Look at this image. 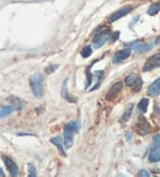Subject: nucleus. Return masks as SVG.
Masks as SVG:
<instances>
[{
    "label": "nucleus",
    "instance_id": "nucleus-1",
    "mask_svg": "<svg viewBox=\"0 0 160 177\" xmlns=\"http://www.w3.org/2000/svg\"><path fill=\"white\" fill-rule=\"evenodd\" d=\"M80 129V122L79 120H70L63 130V140H64V145L67 149L73 146V137L75 133H78Z\"/></svg>",
    "mask_w": 160,
    "mask_h": 177
},
{
    "label": "nucleus",
    "instance_id": "nucleus-2",
    "mask_svg": "<svg viewBox=\"0 0 160 177\" xmlns=\"http://www.w3.org/2000/svg\"><path fill=\"white\" fill-rule=\"evenodd\" d=\"M30 86L32 90V94L36 97H41L43 95V76L41 74H33L30 78Z\"/></svg>",
    "mask_w": 160,
    "mask_h": 177
},
{
    "label": "nucleus",
    "instance_id": "nucleus-3",
    "mask_svg": "<svg viewBox=\"0 0 160 177\" xmlns=\"http://www.w3.org/2000/svg\"><path fill=\"white\" fill-rule=\"evenodd\" d=\"M158 66H160V52L154 54V56H152L150 58H148L145 64L143 65L142 70L143 71H150V70H153V69H155Z\"/></svg>",
    "mask_w": 160,
    "mask_h": 177
},
{
    "label": "nucleus",
    "instance_id": "nucleus-4",
    "mask_svg": "<svg viewBox=\"0 0 160 177\" xmlns=\"http://www.w3.org/2000/svg\"><path fill=\"white\" fill-rule=\"evenodd\" d=\"M132 9H133L132 5H127V6H124V7H121V9H118V10H116V11L108 17V21H110V22H115V21L120 20L121 17L126 16L127 14H129V12L132 11Z\"/></svg>",
    "mask_w": 160,
    "mask_h": 177
},
{
    "label": "nucleus",
    "instance_id": "nucleus-5",
    "mask_svg": "<svg viewBox=\"0 0 160 177\" xmlns=\"http://www.w3.org/2000/svg\"><path fill=\"white\" fill-rule=\"evenodd\" d=\"M2 161H4V164H5L8 171L10 172L11 176L16 177L19 175V167H18L16 162H15L12 159H10L9 156H2Z\"/></svg>",
    "mask_w": 160,
    "mask_h": 177
},
{
    "label": "nucleus",
    "instance_id": "nucleus-6",
    "mask_svg": "<svg viewBox=\"0 0 160 177\" xmlns=\"http://www.w3.org/2000/svg\"><path fill=\"white\" fill-rule=\"evenodd\" d=\"M110 38V33L107 32V31H105V32H102V33H96L95 35V38L92 41V47L96 49V48H100L102 47L106 42H107V39Z\"/></svg>",
    "mask_w": 160,
    "mask_h": 177
},
{
    "label": "nucleus",
    "instance_id": "nucleus-7",
    "mask_svg": "<svg viewBox=\"0 0 160 177\" xmlns=\"http://www.w3.org/2000/svg\"><path fill=\"white\" fill-rule=\"evenodd\" d=\"M129 56H131V49H129V48L121 49V51L115 53V56H113V58H112V63H115V64L121 63V61H123L124 59L128 58Z\"/></svg>",
    "mask_w": 160,
    "mask_h": 177
},
{
    "label": "nucleus",
    "instance_id": "nucleus-8",
    "mask_svg": "<svg viewBox=\"0 0 160 177\" xmlns=\"http://www.w3.org/2000/svg\"><path fill=\"white\" fill-rule=\"evenodd\" d=\"M136 129H137V132L139 133L140 135H144V134H147V133L149 132L150 125H149V123L147 122L145 118L140 117L139 120H138V123L136 124Z\"/></svg>",
    "mask_w": 160,
    "mask_h": 177
},
{
    "label": "nucleus",
    "instance_id": "nucleus-9",
    "mask_svg": "<svg viewBox=\"0 0 160 177\" xmlns=\"http://www.w3.org/2000/svg\"><path fill=\"white\" fill-rule=\"evenodd\" d=\"M122 82H116L111 89H110V91L106 94V100L107 101H112V100H115V98L117 97V95L121 92V90H122Z\"/></svg>",
    "mask_w": 160,
    "mask_h": 177
},
{
    "label": "nucleus",
    "instance_id": "nucleus-10",
    "mask_svg": "<svg viewBox=\"0 0 160 177\" xmlns=\"http://www.w3.org/2000/svg\"><path fill=\"white\" fill-rule=\"evenodd\" d=\"M63 139L60 137H54V138H51V143L52 144H54L56 146H57V149H58V151H59V154L62 156H67V153H65V150H64V148H63Z\"/></svg>",
    "mask_w": 160,
    "mask_h": 177
},
{
    "label": "nucleus",
    "instance_id": "nucleus-11",
    "mask_svg": "<svg viewBox=\"0 0 160 177\" xmlns=\"http://www.w3.org/2000/svg\"><path fill=\"white\" fill-rule=\"evenodd\" d=\"M160 94V78L158 80H155L148 89V95L150 96H157Z\"/></svg>",
    "mask_w": 160,
    "mask_h": 177
},
{
    "label": "nucleus",
    "instance_id": "nucleus-12",
    "mask_svg": "<svg viewBox=\"0 0 160 177\" xmlns=\"http://www.w3.org/2000/svg\"><path fill=\"white\" fill-rule=\"evenodd\" d=\"M67 84H68V79L64 80V84H63V87H62V97L68 100L69 102H77V97L70 96V95L68 94V91H67Z\"/></svg>",
    "mask_w": 160,
    "mask_h": 177
},
{
    "label": "nucleus",
    "instance_id": "nucleus-13",
    "mask_svg": "<svg viewBox=\"0 0 160 177\" xmlns=\"http://www.w3.org/2000/svg\"><path fill=\"white\" fill-rule=\"evenodd\" d=\"M149 161L150 162H159L160 161V146H155L154 149H152V151L149 154Z\"/></svg>",
    "mask_w": 160,
    "mask_h": 177
},
{
    "label": "nucleus",
    "instance_id": "nucleus-14",
    "mask_svg": "<svg viewBox=\"0 0 160 177\" xmlns=\"http://www.w3.org/2000/svg\"><path fill=\"white\" fill-rule=\"evenodd\" d=\"M12 111H14V107H12V106H4V107H1V108H0V119L10 116Z\"/></svg>",
    "mask_w": 160,
    "mask_h": 177
},
{
    "label": "nucleus",
    "instance_id": "nucleus-15",
    "mask_svg": "<svg viewBox=\"0 0 160 177\" xmlns=\"http://www.w3.org/2000/svg\"><path fill=\"white\" fill-rule=\"evenodd\" d=\"M159 11H160V0H158L155 4H153V5L149 7V10H148V15L154 16V15H157Z\"/></svg>",
    "mask_w": 160,
    "mask_h": 177
},
{
    "label": "nucleus",
    "instance_id": "nucleus-16",
    "mask_svg": "<svg viewBox=\"0 0 160 177\" xmlns=\"http://www.w3.org/2000/svg\"><path fill=\"white\" fill-rule=\"evenodd\" d=\"M148 105H149V100L148 98H142L140 102L138 103V110H139L140 112L145 113L147 110H148Z\"/></svg>",
    "mask_w": 160,
    "mask_h": 177
},
{
    "label": "nucleus",
    "instance_id": "nucleus-17",
    "mask_svg": "<svg viewBox=\"0 0 160 177\" xmlns=\"http://www.w3.org/2000/svg\"><path fill=\"white\" fill-rule=\"evenodd\" d=\"M132 111H133V105H129V106H128V108L126 110V112L123 113L122 118H121V122H122V123H126V122L129 119L131 115H132Z\"/></svg>",
    "mask_w": 160,
    "mask_h": 177
},
{
    "label": "nucleus",
    "instance_id": "nucleus-18",
    "mask_svg": "<svg viewBox=\"0 0 160 177\" xmlns=\"http://www.w3.org/2000/svg\"><path fill=\"white\" fill-rule=\"evenodd\" d=\"M136 79H137V76H136L134 74H131V75H128L127 78L124 79V84H126L127 86H132V85L134 84Z\"/></svg>",
    "mask_w": 160,
    "mask_h": 177
},
{
    "label": "nucleus",
    "instance_id": "nucleus-19",
    "mask_svg": "<svg viewBox=\"0 0 160 177\" xmlns=\"http://www.w3.org/2000/svg\"><path fill=\"white\" fill-rule=\"evenodd\" d=\"M91 53H92L91 47H85V48H82V51H81V57H82V58H89V57L91 56Z\"/></svg>",
    "mask_w": 160,
    "mask_h": 177
},
{
    "label": "nucleus",
    "instance_id": "nucleus-20",
    "mask_svg": "<svg viewBox=\"0 0 160 177\" xmlns=\"http://www.w3.org/2000/svg\"><path fill=\"white\" fill-rule=\"evenodd\" d=\"M132 87H133V91L138 92L140 89H142V79L140 78L136 79V81H134V84L132 85Z\"/></svg>",
    "mask_w": 160,
    "mask_h": 177
},
{
    "label": "nucleus",
    "instance_id": "nucleus-21",
    "mask_svg": "<svg viewBox=\"0 0 160 177\" xmlns=\"http://www.w3.org/2000/svg\"><path fill=\"white\" fill-rule=\"evenodd\" d=\"M27 167H28V176H31V177L36 176V170H35L33 165H32V164H28Z\"/></svg>",
    "mask_w": 160,
    "mask_h": 177
},
{
    "label": "nucleus",
    "instance_id": "nucleus-22",
    "mask_svg": "<svg viewBox=\"0 0 160 177\" xmlns=\"http://www.w3.org/2000/svg\"><path fill=\"white\" fill-rule=\"evenodd\" d=\"M153 141H154V145H155V146H160V134L154 135V138H153Z\"/></svg>",
    "mask_w": 160,
    "mask_h": 177
},
{
    "label": "nucleus",
    "instance_id": "nucleus-23",
    "mask_svg": "<svg viewBox=\"0 0 160 177\" xmlns=\"http://www.w3.org/2000/svg\"><path fill=\"white\" fill-rule=\"evenodd\" d=\"M57 68H58V65H51V66H47V68H46V73H47V74H49V73L54 71Z\"/></svg>",
    "mask_w": 160,
    "mask_h": 177
},
{
    "label": "nucleus",
    "instance_id": "nucleus-24",
    "mask_svg": "<svg viewBox=\"0 0 160 177\" xmlns=\"http://www.w3.org/2000/svg\"><path fill=\"white\" fill-rule=\"evenodd\" d=\"M138 176H140V177H149V172H148V171H145V170H140L139 172H138Z\"/></svg>",
    "mask_w": 160,
    "mask_h": 177
},
{
    "label": "nucleus",
    "instance_id": "nucleus-25",
    "mask_svg": "<svg viewBox=\"0 0 160 177\" xmlns=\"http://www.w3.org/2000/svg\"><path fill=\"white\" fill-rule=\"evenodd\" d=\"M154 44H160V36L158 37V38H157V41L154 42Z\"/></svg>",
    "mask_w": 160,
    "mask_h": 177
},
{
    "label": "nucleus",
    "instance_id": "nucleus-26",
    "mask_svg": "<svg viewBox=\"0 0 160 177\" xmlns=\"http://www.w3.org/2000/svg\"><path fill=\"white\" fill-rule=\"evenodd\" d=\"M0 176H5V174H4V171H2L1 167H0Z\"/></svg>",
    "mask_w": 160,
    "mask_h": 177
}]
</instances>
